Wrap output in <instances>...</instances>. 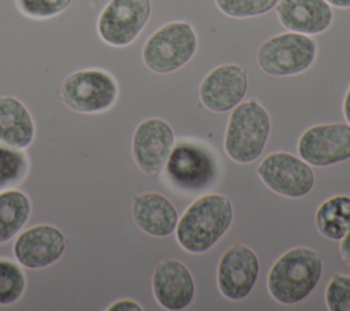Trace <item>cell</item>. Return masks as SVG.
<instances>
[{
	"label": "cell",
	"instance_id": "cell-1",
	"mask_svg": "<svg viewBox=\"0 0 350 311\" xmlns=\"http://www.w3.org/2000/svg\"><path fill=\"white\" fill-rule=\"evenodd\" d=\"M234 218L232 204L220 193L196 199L183 212L175 227L179 245L191 253L211 249L228 230Z\"/></svg>",
	"mask_w": 350,
	"mask_h": 311
},
{
	"label": "cell",
	"instance_id": "cell-2",
	"mask_svg": "<svg viewBox=\"0 0 350 311\" xmlns=\"http://www.w3.org/2000/svg\"><path fill=\"white\" fill-rule=\"evenodd\" d=\"M323 273L320 255L308 247H295L280 255L272 264L267 286L282 304H297L316 288Z\"/></svg>",
	"mask_w": 350,
	"mask_h": 311
},
{
	"label": "cell",
	"instance_id": "cell-3",
	"mask_svg": "<svg viewBox=\"0 0 350 311\" xmlns=\"http://www.w3.org/2000/svg\"><path fill=\"white\" fill-rule=\"evenodd\" d=\"M271 132V118L257 101L239 103L231 110L224 134V151L237 163H250L264 151Z\"/></svg>",
	"mask_w": 350,
	"mask_h": 311
},
{
	"label": "cell",
	"instance_id": "cell-4",
	"mask_svg": "<svg viewBox=\"0 0 350 311\" xmlns=\"http://www.w3.org/2000/svg\"><path fill=\"white\" fill-rule=\"evenodd\" d=\"M197 51V36L191 25L174 21L159 27L145 41L142 60L157 74L172 73L185 66Z\"/></svg>",
	"mask_w": 350,
	"mask_h": 311
},
{
	"label": "cell",
	"instance_id": "cell-5",
	"mask_svg": "<svg viewBox=\"0 0 350 311\" xmlns=\"http://www.w3.org/2000/svg\"><path fill=\"white\" fill-rule=\"evenodd\" d=\"M119 85L104 69H82L66 77L60 86L62 101L79 114H100L118 100Z\"/></svg>",
	"mask_w": 350,
	"mask_h": 311
},
{
	"label": "cell",
	"instance_id": "cell-6",
	"mask_svg": "<svg viewBox=\"0 0 350 311\" xmlns=\"http://www.w3.org/2000/svg\"><path fill=\"white\" fill-rule=\"evenodd\" d=\"M316 52V42L308 34L288 32L265 40L257 51V63L269 75H295L312 66Z\"/></svg>",
	"mask_w": 350,
	"mask_h": 311
},
{
	"label": "cell",
	"instance_id": "cell-7",
	"mask_svg": "<svg viewBox=\"0 0 350 311\" xmlns=\"http://www.w3.org/2000/svg\"><path fill=\"white\" fill-rule=\"evenodd\" d=\"M170 182L182 190H202L217 175V163L204 147L182 141L176 144L164 166Z\"/></svg>",
	"mask_w": 350,
	"mask_h": 311
},
{
	"label": "cell",
	"instance_id": "cell-8",
	"mask_svg": "<svg viewBox=\"0 0 350 311\" xmlns=\"http://www.w3.org/2000/svg\"><path fill=\"white\" fill-rule=\"evenodd\" d=\"M152 14L150 0H109L97 19L100 38L112 47L131 44Z\"/></svg>",
	"mask_w": 350,
	"mask_h": 311
},
{
	"label": "cell",
	"instance_id": "cell-9",
	"mask_svg": "<svg viewBox=\"0 0 350 311\" xmlns=\"http://www.w3.org/2000/svg\"><path fill=\"white\" fill-rule=\"evenodd\" d=\"M257 175L271 190L291 199L306 196L314 185L310 164L282 151L265 156L257 167Z\"/></svg>",
	"mask_w": 350,
	"mask_h": 311
},
{
	"label": "cell",
	"instance_id": "cell-10",
	"mask_svg": "<svg viewBox=\"0 0 350 311\" xmlns=\"http://www.w3.org/2000/svg\"><path fill=\"white\" fill-rule=\"evenodd\" d=\"M301 159L325 167L350 159V125L323 123L308 127L297 144Z\"/></svg>",
	"mask_w": 350,
	"mask_h": 311
},
{
	"label": "cell",
	"instance_id": "cell-11",
	"mask_svg": "<svg viewBox=\"0 0 350 311\" xmlns=\"http://www.w3.org/2000/svg\"><path fill=\"white\" fill-rule=\"evenodd\" d=\"M66 247V236L59 227L40 223L16 234L12 253L22 267L37 270L55 264L63 256Z\"/></svg>",
	"mask_w": 350,
	"mask_h": 311
},
{
	"label": "cell",
	"instance_id": "cell-12",
	"mask_svg": "<svg viewBox=\"0 0 350 311\" xmlns=\"http://www.w3.org/2000/svg\"><path fill=\"white\" fill-rule=\"evenodd\" d=\"M175 136L168 122L161 118H146L133 133L131 153L137 167L149 175L163 171L174 148Z\"/></svg>",
	"mask_w": 350,
	"mask_h": 311
},
{
	"label": "cell",
	"instance_id": "cell-13",
	"mask_svg": "<svg viewBox=\"0 0 350 311\" xmlns=\"http://www.w3.org/2000/svg\"><path fill=\"white\" fill-rule=\"evenodd\" d=\"M260 271L257 255L243 244L227 248L219 259L216 282L220 293L230 300L245 299L253 289Z\"/></svg>",
	"mask_w": 350,
	"mask_h": 311
},
{
	"label": "cell",
	"instance_id": "cell-14",
	"mask_svg": "<svg viewBox=\"0 0 350 311\" xmlns=\"http://www.w3.org/2000/svg\"><path fill=\"white\" fill-rule=\"evenodd\" d=\"M247 86V74L241 66L220 64L204 77L200 85V99L208 110L227 112L242 101Z\"/></svg>",
	"mask_w": 350,
	"mask_h": 311
},
{
	"label": "cell",
	"instance_id": "cell-15",
	"mask_svg": "<svg viewBox=\"0 0 350 311\" xmlns=\"http://www.w3.org/2000/svg\"><path fill=\"white\" fill-rule=\"evenodd\" d=\"M152 290L163 308L178 311L191 304L196 286L191 273L182 262L163 259L153 270Z\"/></svg>",
	"mask_w": 350,
	"mask_h": 311
},
{
	"label": "cell",
	"instance_id": "cell-16",
	"mask_svg": "<svg viewBox=\"0 0 350 311\" xmlns=\"http://www.w3.org/2000/svg\"><path fill=\"white\" fill-rule=\"evenodd\" d=\"M135 225L153 237L170 236L179 221L175 206L159 192L135 195L131 206Z\"/></svg>",
	"mask_w": 350,
	"mask_h": 311
},
{
	"label": "cell",
	"instance_id": "cell-17",
	"mask_svg": "<svg viewBox=\"0 0 350 311\" xmlns=\"http://www.w3.org/2000/svg\"><path fill=\"white\" fill-rule=\"evenodd\" d=\"M276 15L286 29L302 34L323 33L334 18L325 0H280L276 4Z\"/></svg>",
	"mask_w": 350,
	"mask_h": 311
},
{
	"label": "cell",
	"instance_id": "cell-18",
	"mask_svg": "<svg viewBox=\"0 0 350 311\" xmlns=\"http://www.w3.org/2000/svg\"><path fill=\"white\" fill-rule=\"evenodd\" d=\"M34 136L36 125L27 107L14 96H0V144L26 149Z\"/></svg>",
	"mask_w": 350,
	"mask_h": 311
},
{
	"label": "cell",
	"instance_id": "cell-19",
	"mask_svg": "<svg viewBox=\"0 0 350 311\" xmlns=\"http://www.w3.org/2000/svg\"><path fill=\"white\" fill-rule=\"evenodd\" d=\"M31 214L30 197L16 189L0 190V244L14 238L29 221Z\"/></svg>",
	"mask_w": 350,
	"mask_h": 311
},
{
	"label": "cell",
	"instance_id": "cell-20",
	"mask_svg": "<svg viewBox=\"0 0 350 311\" xmlns=\"http://www.w3.org/2000/svg\"><path fill=\"white\" fill-rule=\"evenodd\" d=\"M316 227L328 240H340L350 230V196L335 195L324 200L314 216Z\"/></svg>",
	"mask_w": 350,
	"mask_h": 311
},
{
	"label": "cell",
	"instance_id": "cell-21",
	"mask_svg": "<svg viewBox=\"0 0 350 311\" xmlns=\"http://www.w3.org/2000/svg\"><path fill=\"white\" fill-rule=\"evenodd\" d=\"M30 169L25 149H16L0 144V190L19 185Z\"/></svg>",
	"mask_w": 350,
	"mask_h": 311
},
{
	"label": "cell",
	"instance_id": "cell-22",
	"mask_svg": "<svg viewBox=\"0 0 350 311\" xmlns=\"http://www.w3.org/2000/svg\"><path fill=\"white\" fill-rule=\"evenodd\" d=\"M26 289V275L18 262L0 258V306L16 303Z\"/></svg>",
	"mask_w": 350,
	"mask_h": 311
},
{
	"label": "cell",
	"instance_id": "cell-23",
	"mask_svg": "<svg viewBox=\"0 0 350 311\" xmlns=\"http://www.w3.org/2000/svg\"><path fill=\"white\" fill-rule=\"evenodd\" d=\"M279 0H215L217 8L232 18L262 15L276 7Z\"/></svg>",
	"mask_w": 350,
	"mask_h": 311
},
{
	"label": "cell",
	"instance_id": "cell-24",
	"mask_svg": "<svg viewBox=\"0 0 350 311\" xmlns=\"http://www.w3.org/2000/svg\"><path fill=\"white\" fill-rule=\"evenodd\" d=\"M325 304L331 311H350V277L335 274L325 288Z\"/></svg>",
	"mask_w": 350,
	"mask_h": 311
},
{
	"label": "cell",
	"instance_id": "cell-25",
	"mask_svg": "<svg viewBox=\"0 0 350 311\" xmlns=\"http://www.w3.org/2000/svg\"><path fill=\"white\" fill-rule=\"evenodd\" d=\"M72 0H16L19 11L27 18L48 19L63 12Z\"/></svg>",
	"mask_w": 350,
	"mask_h": 311
},
{
	"label": "cell",
	"instance_id": "cell-26",
	"mask_svg": "<svg viewBox=\"0 0 350 311\" xmlns=\"http://www.w3.org/2000/svg\"><path fill=\"white\" fill-rule=\"evenodd\" d=\"M108 311H141L142 307L130 299H120L107 307Z\"/></svg>",
	"mask_w": 350,
	"mask_h": 311
},
{
	"label": "cell",
	"instance_id": "cell-27",
	"mask_svg": "<svg viewBox=\"0 0 350 311\" xmlns=\"http://www.w3.org/2000/svg\"><path fill=\"white\" fill-rule=\"evenodd\" d=\"M339 251H340L342 259L350 266V230L340 238Z\"/></svg>",
	"mask_w": 350,
	"mask_h": 311
},
{
	"label": "cell",
	"instance_id": "cell-28",
	"mask_svg": "<svg viewBox=\"0 0 350 311\" xmlns=\"http://www.w3.org/2000/svg\"><path fill=\"white\" fill-rule=\"evenodd\" d=\"M343 115H345L347 123L350 125V85L347 88V92H346L345 100H343Z\"/></svg>",
	"mask_w": 350,
	"mask_h": 311
},
{
	"label": "cell",
	"instance_id": "cell-29",
	"mask_svg": "<svg viewBox=\"0 0 350 311\" xmlns=\"http://www.w3.org/2000/svg\"><path fill=\"white\" fill-rule=\"evenodd\" d=\"M329 5L339 8H350V0H325Z\"/></svg>",
	"mask_w": 350,
	"mask_h": 311
}]
</instances>
